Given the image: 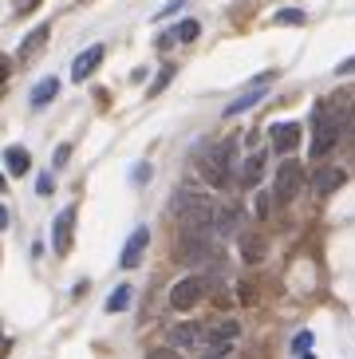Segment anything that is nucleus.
I'll return each mask as SVG.
<instances>
[{
    "label": "nucleus",
    "instance_id": "39448f33",
    "mask_svg": "<svg viewBox=\"0 0 355 359\" xmlns=\"http://www.w3.org/2000/svg\"><path fill=\"white\" fill-rule=\"evenodd\" d=\"M269 83H272V72H264V75H257L245 91H241L237 99H233L229 107H225V118H233V115H241V111H249V107H257L264 99V91H269Z\"/></svg>",
    "mask_w": 355,
    "mask_h": 359
},
{
    "label": "nucleus",
    "instance_id": "6ab92c4d",
    "mask_svg": "<svg viewBox=\"0 0 355 359\" xmlns=\"http://www.w3.org/2000/svg\"><path fill=\"white\" fill-rule=\"evenodd\" d=\"M170 79H174V67H162V72H158V79H154V83H150V91H147V95H150V99H154V95H162V91H166V83H170Z\"/></svg>",
    "mask_w": 355,
    "mask_h": 359
},
{
    "label": "nucleus",
    "instance_id": "cd10ccee",
    "mask_svg": "<svg viewBox=\"0 0 355 359\" xmlns=\"http://www.w3.org/2000/svg\"><path fill=\"white\" fill-rule=\"evenodd\" d=\"M308 344H312V336H308V332H300V336H296V351H304Z\"/></svg>",
    "mask_w": 355,
    "mask_h": 359
},
{
    "label": "nucleus",
    "instance_id": "aec40b11",
    "mask_svg": "<svg viewBox=\"0 0 355 359\" xmlns=\"http://www.w3.org/2000/svg\"><path fill=\"white\" fill-rule=\"evenodd\" d=\"M276 24H304V12L300 8H281L276 12Z\"/></svg>",
    "mask_w": 355,
    "mask_h": 359
},
{
    "label": "nucleus",
    "instance_id": "0eeeda50",
    "mask_svg": "<svg viewBox=\"0 0 355 359\" xmlns=\"http://www.w3.org/2000/svg\"><path fill=\"white\" fill-rule=\"evenodd\" d=\"M103 55H107L103 43H91V48H83V52L75 55V64H72V79H75V83L91 79V72H95L99 64H103Z\"/></svg>",
    "mask_w": 355,
    "mask_h": 359
},
{
    "label": "nucleus",
    "instance_id": "4be33fe9",
    "mask_svg": "<svg viewBox=\"0 0 355 359\" xmlns=\"http://www.w3.org/2000/svg\"><path fill=\"white\" fill-rule=\"evenodd\" d=\"M147 359H182V355H178V348H154Z\"/></svg>",
    "mask_w": 355,
    "mask_h": 359
},
{
    "label": "nucleus",
    "instance_id": "f257e3e1",
    "mask_svg": "<svg viewBox=\"0 0 355 359\" xmlns=\"http://www.w3.org/2000/svg\"><path fill=\"white\" fill-rule=\"evenodd\" d=\"M198 170L209 186H229L233 170H237V142L221 138V142H201L198 150Z\"/></svg>",
    "mask_w": 355,
    "mask_h": 359
},
{
    "label": "nucleus",
    "instance_id": "f3484780",
    "mask_svg": "<svg viewBox=\"0 0 355 359\" xmlns=\"http://www.w3.org/2000/svg\"><path fill=\"white\" fill-rule=\"evenodd\" d=\"M130 296H135V292H130V285H119L115 292H111V300H107V312H123V308L130 304Z\"/></svg>",
    "mask_w": 355,
    "mask_h": 359
},
{
    "label": "nucleus",
    "instance_id": "2eb2a0df",
    "mask_svg": "<svg viewBox=\"0 0 355 359\" xmlns=\"http://www.w3.org/2000/svg\"><path fill=\"white\" fill-rule=\"evenodd\" d=\"M213 229H217V233H233V229H237V210H233V205H217Z\"/></svg>",
    "mask_w": 355,
    "mask_h": 359
},
{
    "label": "nucleus",
    "instance_id": "4468645a",
    "mask_svg": "<svg viewBox=\"0 0 355 359\" xmlns=\"http://www.w3.org/2000/svg\"><path fill=\"white\" fill-rule=\"evenodd\" d=\"M4 162H8V174L12 178H24V174H28V150L24 147H8V154H4Z\"/></svg>",
    "mask_w": 355,
    "mask_h": 359
},
{
    "label": "nucleus",
    "instance_id": "5701e85b",
    "mask_svg": "<svg viewBox=\"0 0 355 359\" xmlns=\"http://www.w3.org/2000/svg\"><path fill=\"white\" fill-rule=\"evenodd\" d=\"M182 4H186V0H170L166 8L158 12V20H162V16H174V12H182Z\"/></svg>",
    "mask_w": 355,
    "mask_h": 359
},
{
    "label": "nucleus",
    "instance_id": "c85d7f7f",
    "mask_svg": "<svg viewBox=\"0 0 355 359\" xmlns=\"http://www.w3.org/2000/svg\"><path fill=\"white\" fill-rule=\"evenodd\" d=\"M198 359H229V351H206V355H198Z\"/></svg>",
    "mask_w": 355,
    "mask_h": 359
},
{
    "label": "nucleus",
    "instance_id": "a211bd4d",
    "mask_svg": "<svg viewBox=\"0 0 355 359\" xmlns=\"http://www.w3.org/2000/svg\"><path fill=\"white\" fill-rule=\"evenodd\" d=\"M174 36H178V40H182V43L198 40V36H201V24H198V20H182V24H178V28H174Z\"/></svg>",
    "mask_w": 355,
    "mask_h": 359
},
{
    "label": "nucleus",
    "instance_id": "6e6552de",
    "mask_svg": "<svg viewBox=\"0 0 355 359\" xmlns=\"http://www.w3.org/2000/svg\"><path fill=\"white\" fill-rule=\"evenodd\" d=\"M269 138H272V150L288 154V150L300 147V123H272V127H269Z\"/></svg>",
    "mask_w": 355,
    "mask_h": 359
},
{
    "label": "nucleus",
    "instance_id": "f8f14e48",
    "mask_svg": "<svg viewBox=\"0 0 355 359\" xmlns=\"http://www.w3.org/2000/svg\"><path fill=\"white\" fill-rule=\"evenodd\" d=\"M261 178H264V154L257 150V154H249L245 166H241V182H245V186H257Z\"/></svg>",
    "mask_w": 355,
    "mask_h": 359
},
{
    "label": "nucleus",
    "instance_id": "423d86ee",
    "mask_svg": "<svg viewBox=\"0 0 355 359\" xmlns=\"http://www.w3.org/2000/svg\"><path fill=\"white\" fill-rule=\"evenodd\" d=\"M304 190V166L300 162H284L276 174V201H296V194Z\"/></svg>",
    "mask_w": 355,
    "mask_h": 359
},
{
    "label": "nucleus",
    "instance_id": "bb28decb",
    "mask_svg": "<svg viewBox=\"0 0 355 359\" xmlns=\"http://www.w3.org/2000/svg\"><path fill=\"white\" fill-rule=\"evenodd\" d=\"M264 213H269V198H264V194H257V217H264Z\"/></svg>",
    "mask_w": 355,
    "mask_h": 359
},
{
    "label": "nucleus",
    "instance_id": "412c9836",
    "mask_svg": "<svg viewBox=\"0 0 355 359\" xmlns=\"http://www.w3.org/2000/svg\"><path fill=\"white\" fill-rule=\"evenodd\" d=\"M32 8H40V0H12V12L16 16H28Z\"/></svg>",
    "mask_w": 355,
    "mask_h": 359
},
{
    "label": "nucleus",
    "instance_id": "7ed1b4c3",
    "mask_svg": "<svg viewBox=\"0 0 355 359\" xmlns=\"http://www.w3.org/2000/svg\"><path fill=\"white\" fill-rule=\"evenodd\" d=\"M170 348L186 351V355H206V351H213V336L201 324H174L170 327Z\"/></svg>",
    "mask_w": 355,
    "mask_h": 359
},
{
    "label": "nucleus",
    "instance_id": "ddd939ff",
    "mask_svg": "<svg viewBox=\"0 0 355 359\" xmlns=\"http://www.w3.org/2000/svg\"><path fill=\"white\" fill-rule=\"evenodd\" d=\"M55 95H60V79H55V75H48V79H43V83L36 87V91H32V107L40 111V107H48Z\"/></svg>",
    "mask_w": 355,
    "mask_h": 359
},
{
    "label": "nucleus",
    "instance_id": "f03ea898",
    "mask_svg": "<svg viewBox=\"0 0 355 359\" xmlns=\"http://www.w3.org/2000/svg\"><path fill=\"white\" fill-rule=\"evenodd\" d=\"M170 213L182 217V229H186V225H213L217 205H213V198H209L206 190H189V186H182V190L174 194V201H170Z\"/></svg>",
    "mask_w": 355,
    "mask_h": 359
},
{
    "label": "nucleus",
    "instance_id": "393cba45",
    "mask_svg": "<svg viewBox=\"0 0 355 359\" xmlns=\"http://www.w3.org/2000/svg\"><path fill=\"white\" fill-rule=\"evenodd\" d=\"M335 75H355V55H351V60H344V64L335 67Z\"/></svg>",
    "mask_w": 355,
    "mask_h": 359
},
{
    "label": "nucleus",
    "instance_id": "9d476101",
    "mask_svg": "<svg viewBox=\"0 0 355 359\" xmlns=\"http://www.w3.org/2000/svg\"><path fill=\"white\" fill-rule=\"evenodd\" d=\"M147 245H150V229H135V237L126 241V249H123V269H135L138 261H142V253H147Z\"/></svg>",
    "mask_w": 355,
    "mask_h": 359
},
{
    "label": "nucleus",
    "instance_id": "20e7f679",
    "mask_svg": "<svg viewBox=\"0 0 355 359\" xmlns=\"http://www.w3.org/2000/svg\"><path fill=\"white\" fill-rule=\"evenodd\" d=\"M206 276H182L174 288H170V308H178V312H189V308L198 304L201 296H206Z\"/></svg>",
    "mask_w": 355,
    "mask_h": 359
},
{
    "label": "nucleus",
    "instance_id": "9b49d317",
    "mask_svg": "<svg viewBox=\"0 0 355 359\" xmlns=\"http://www.w3.org/2000/svg\"><path fill=\"white\" fill-rule=\"evenodd\" d=\"M72 222H75V210H63L55 217V253H67L72 249Z\"/></svg>",
    "mask_w": 355,
    "mask_h": 359
},
{
    "label": "nucleus",
    "instance_id": "a878e982",
    "mask_svg": "<svg viewBox=\"0 0 355 359\" xmlns=\"http://www.w3.org/2000/svg\"><path fill=\"white\" fill-rule=\"evenodd\" d=\"M174 40H178L174 32H170V36H158V52H166V48H174Z\"/></svg>",
    "mask_w": 355,
    "mask_h": 359
},
{
    "label": "nucleus",
    "instance_id": "1a4fd4ad",
    "mask_svg": "<svg viewBox=\"0 0 355 359\" xmlns=\"http://www.w3.org/2000/svg\"><path fill=\"white\" fill-rule=\"evenodd\" d=\"M344 182H347V174L340 166H320L312 174V190H316V198H328V194H335Z\"/></svg>",
    "mask_w": 355,
    "mask_h": 359
},
{
    "label": "nucleus",
    "instance_id": "dca6fc26",
    "mask_svg": "<svg viewBox=\"0 0 355 359\" xmlns=\"http://www.w3.org/2000/svg\"><path fill=\"white\" fill-rule=\"evenodd\" d=\"M48 32H52V28H48V24H40L36 32H28V36H24V43H20V55H32V52H36V48H40V43L48 40Z\"/></svg>",
    "mask_w": 355,
    "mask_h": 359
},
{
    "label": "nucleus",
    "instance_id": "b1692460",
    "mask_svg": "<svg viewBox=\"0 0 355 359\" xmlns=\"http://www.w3.org/2000/svg\"><path fill=\"white\" fill-rule=\"evenodd\" d=\"M237 292H241V304H257V296H253V288H249V285H241Z\"/></svg>",
    "mask_w": 355,
    "mask_h": 359
}]
</instances>
